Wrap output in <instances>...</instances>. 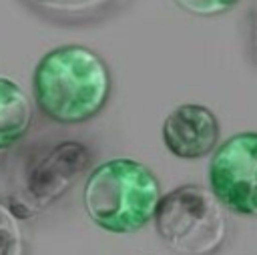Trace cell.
I'll return each mask as SVG.
<instances>
[{
    "instance_id": "1",
    "label": "cell",
    "mask_w": 257,
    "mask_h": 255,
    "mask_svg": "<svg viewBox=\"0 0 257 255\" xmlns=\"http://www.w3.org/2000/svg\"><path fill=\"white\" fill-rule=\"evenodd\" d=\"M32 90L34 102L46 118L80 124L92 120L106 106L112 76L98 52L80 44H64L38 60Z\"/></svg>"
},
{
    "instance_id": "2",
    "label": "cell",
    "mask_w": 257,
    "mask_h": 255,
    "mask_svg": "<svg viewBox=\"0 0 257 255\" xmlns=\"http://www.w3.org/2000/svg\"><path fill=\"white\" fill-rule=\"evenodd\" d=\"M161 197V183L151 167L116 157L88 173L82 205L88 219L102 231L128 235L139 233L155 219Z\"/></svg>"
},
{
    "instance_id": "3",
    "label": "cell",
    "mask_w": 257,
    "mask_h": 255,
    "mask_svg": "<svg viewBox=\"0 0 257 255\" xmlns=\"http://www.w3.org/2000/svg\"><path fill=\"white\" fill-rule=\"evenodd\" d=\"M227 209L201 185H181L161 197L155 229L179 255H213L227 239Z\"/></svg>"
},
{
    "instance_id": "4",
    "label": "cell",
    "mask_w": 257,
    "mask_h": 255,
    "mask_svg": "<svg viewBox=\"0 0 257 255\" xmlns=\"http://www.w3.org/2000/svg\"><path fill=\"white\" fill-rule=\"evenodd\" d=\"M90 161V149L78 141H62L30 153L22 165L10 207L18 217L50 207L80 179Z\"/></svg>"
},
{
    "instance_id": "5",
    "label": "cell",
    "mask_w": 257,
    "mask_h": 255,
    "mask_svg": "<svg viewBox=\"0 0 257 255\" xmlns=\"http://www.w3.org/2000/svg\"><path fill=\"white\" fill-rule=\"evenodd\" d=\"M207 177L209 189L229 213L257 217V133H237L221 143Z\"/></svg>"
},
{
    "instance_id": "6",
    "label": "cell",
    "mask_w": 257,
    "mask_h": 255,
    "mask_svg": "<svg viewBox=\"0 0 257 255\" xmlns=\"http://www.w3.org/2000/svg\"><path fill=\"white\" fill-rule=\"evenodd\" d=\"M163 143L177 159H203L219 147V120L215 112L197 102L175 106L163 122Z\"/></svg>"
},
{
    "instance_id": "7",
    "label": "cell",
    "mask_w": 257,
    "mask_h": 255,
    "mask_svg": "<svg viewBox=\"0 0 257 255\" xmlns=\"http://www.w3.org/2000/svg\"><path fill=\"white\" fill-rule=\"evenodd\" d=\"M32 102L18 82L0 76V151L18 145L32 124Z\"/></svg>"
},
{
    "instance_id": "8",
    "label": "cell",
    "mask_w": 257,
    "mask_h": 255,
    "mask_svg": "<svg viewBox=\"0 0 257 255\" xmlns=\"http://www.w3.org/2000/svg\"><path fill=\"white\" fill-rule=\"evenodd\" d=\"M36 14L60 24H88L112 14L124 0H22Z\"/></svg>"
},
{
    "instance_id": "9",
    "label": "cell",
    "mask_w": 257,
    "mask_h": 255,
    "mask_svg": "<svg viewBox=\"0 0 257 255\" xmlns=\"http://www.w3.org/2000/svg\"><path fill=\"white\" fill-rule=\"evenodd\" d=\"M0 255H26V239L16 211L0 201Z\"/></svg>"
},
{
    "instance_id": "10",
    "label": "cell",
    "mask_w": 257,
    "mask_h": 255,
    "mask_svg": "<svg viewBox=\"0 0 257 255\" xmlns=\"http://www.w3.org/2000/svg\"><path fill=\"white\" fill-rule=\"evenodd\" d=\"M183 12L193 16H221L229 10H233L241 0H173Z\"/></svg>"
}]
</instances>
